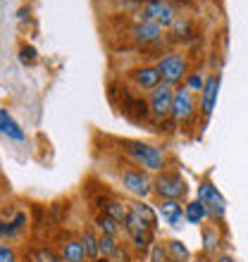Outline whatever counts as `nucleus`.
Listing matches in <instances>:
<instances>
[{"mask_svg": "<svg viewBox=\"0 0 248 262\" xmlns=\"http://www.w3.org/2000/svg\"><path fill=\"white\" fill-rule=\"evenodd\" d=\"M122 148L138 167H143L148 172H160L165 167V152L158 145L143 143V141H124Z\"/></svg>", "mask_w": 248, "mask_h": 262, "instance_id": "obj_1", "label": "nucleus"}, {"mask_svg": "<svg viewBox=\"0 0 248 262\" xmlns=\"http://www.w3.org/2000/svg\"><path fill=\"white\" fill-rule=\"evenodd\" d=\"M153 191L160 200H179L186 195V181L179 172H162L153 181Z\"/></svg>", "mask_w": 248, "mask_h": 262, "instance_id": "obj_2", "label": "nucleus"}, {"mask_svg": "<svg viewBox=\"0 0 248 262\" xmlns=\"http://www.w3.org/2000/svg\"><path fill=\"white\" fill-rule=\"evenodd\" d=\"M158 72H160L162 83H170V86L179 83L181 79L186 76V60H184V55H179V53H170V55H165L158 62Z\"/></svg>", "mask_w": 248, "mask_h": 262, "instance_id": "obj_3", "label": "nucleus"}, {"mask_svg": "<svg viewBox=\"0 0 248 262\" xmlns=\"http://www.w3.org/2000/svg\"><path fill=\"white\" fill-rule=\"evenodd\" d=\"M143 19L155 21L160 27H172L177 19V10L167 0H148L143 5Z\"/></svg>", "mask_w": 248, "mask_h": 262, "instance_id": "obj_4", "label": "nucleus"}, {"mask_svg": "<svg viewBox=\"0 0 248 262\" xmlns=\"http://www.w3.org/2000/svg\"><path fill=\"white\" fill-rule=\"evenodd\" d=\"M172 100H174V89L170 83H160L151 91V100H148V107L158 119L167 117L172 112Z\"/></svg>", "mask_w": 248, "mask_h": 262, "instance_id": "obj_5", "label": "nucleus"}, {"mask_svg": "<svg viewBox=\"0 0 248 262\" xmlns=\"http://www.w3.org/2000/svg\"><path fill=\"white\" fill-rule=\"evenodd\" d=\"M122 184H124V188H127L131 195H136V198H146V195H151V191H153V181L143 169H124Z\"/></svg>", "mask_w": 248, "mask_h": 262, "instance_id": "obj_6", "label": "nucleus"}, {"mask_svg": "<svg viewBox=\"0 0 248 262\" xmlns=\"http://www.w3.org/2000/svg\"><path fill=\"white\" fill-rule=\"evenodd\" d=\"M198 200L208 207V214H213V217H224V210H227L224 198H222V193L210 184V181H200Z\"/></svg>", "mask_w": 248, "mask_h": 262, "instance_id": "obj_7", "label": "nucleus"}, {"mask_svg": "<svg viewBox=\"0 0 248 262\" xmlns=\"http://www.w3.org/2000/svg\"><path fill=\"white\" fill-rule=\"evenodd\" d=\"M124 227H127V231H129L131 241L136 243V248L146 250L148 246H151V241H153V229L146 227L143 222L138 220L134 212H129V217H127V222H124Z\"/></svg>", "mask_w": 248, "mask_h": 262, "instance_id": "obj_8", "label": "nucleus"}, {"mask_svg": "<svg viewBox=\"0 0 248 262\" xmlns=\"http://www.w3.org/2000/svg\"><path fill=\"white\" fill-rule=\"evenodd\" d=\"M172 119L174 122H186L193 115V96L189 89L174 91V100H172Z\"/></svg>", "mask_w": 248, "mask_h": 262, "instance_id": "obj_9", "label": "nucleus"}, {"mask_svg": "<svg viewBox=\"0 0 248 262\" xmlns=\"http://www.w3.org/2000/svg\"><path fill=\"white\" fill-rule=\"evenodd\" d=\"M217 93H220V76H208L205 83H203V91H200V107H203L205 117L213 115L215 103H217Z\"/></svg>", "mask_w": 248, "mask_h": 262, "instance_id": "obj_10", "label": "nucleus"}, {"mask_svg": "<svg viewBox=\"0 0 248 262\" xmlns=\"http://www.w3.org/2000/svg\"><path fill=\"white\" fill-rule=\"evenodd\" d=\"M131 79H134V83H136L138 89H143V91H153L162 81L158 67H136L131 72Z\"/></svg>", "mask_w": 248, "mask_h": 262, "instance_id": "obj_11", "label": "nucleus"}, {"mask_svg": "<svg viewBox=\"0 0 248 262\" xmlns=\"http://www.w3.org/2000/svg\"><path fill=\"white\" fill-rule=\"evenodd\" d=\"M160 214H162V220H167V224L174 229H181V222L186 220L179 200H162V203H160Z\"/></svg>", "mask_w": 248, "mask_h": 262, "instance_id": "obj_12", "label": "nucleus"}, {"mask_svg": "<svg viewBox=\"0 0 248 262\" xmlns=\"http://www.w3.org/2000/svg\"><path fill=\"white\" fill-rule=\"evenodd\" d=\"M160 34H162V27L160 24H155V21H141V24H136L134 27V38H136L138 43H155L160 38Z\"/></svg>", "mask_w": 248, "mask_h": 262, "instance_id": "obj_13", "label": "nucleus"}, {"mask_svg": "<svg viewBox=\"0 0 248 262\" xmlns=\"http://www.w3.org/2000/svg\"><path fill=\"white\" fill-rule=\"evenodd\" d=\"M0 131H3L10 141H17V143L24 141V131L19 129V124L14 122V117L7 110H0Z\"/></svg>", "mask_w": 248, "mask_h": 262, "instance_id": "obj_14", "label": "nucleus"}, {"mask_svg": "<svg viewBox=\"0 0 248 262\" xmlns=\"http://www.w3.org/2000/svg\"><path fill=\"white\" fill-rule=\"evenodd\" d=\"M98 205H100V210H103L108 217H112L115 222H127V217H129V210H127L119 200L100 198V200H98Z\"/></svg>", "mask_w": 248, "mask_h": 262, "instance_id": "obj_15", "label": "nucleus"}, {"mask_svg": "<svg viewBox=\"0 0 248 262\" xmlns=\"http://www.w3.org/2000/svg\"><path fill=\"white\" fill-rule=\"evenodd\" d=\"M129 212H134L138 220L143 222L146 227L155 231V227H158V212H155L151 205H143V203H131V205H129Z\"/></svg>", "mask_w": 248, "mask_h": 262, "instance_id": "obj_16", "label": "nucleus"}, {"mask_svg": "<svg viewBox=\"0 0 248 262\" xmlns=\"http://www.w3.org/2000/svg\"><path fill=\"white\" fill-rule=\"evenodd\" d=\"M62 260L65 262H84L86 260V250L81 241H65L62 243Z\"/></svg>", "mask_w": 248, "mask_h": 262, "instance_id": "obj_17", "label": "nucleus"}, {"mask_svg": "<svg viewBox=\"0 0 248 262\" xmlns=\"http://www.w3.org/2000/svg\"><path fill=\"white\" fill-rule=\"evenodd\" d=\"M24 214L22 212H17L14 214V220H10V222H5L3 217H0V236H5V238H12V236H17L24 229Z\"/></svg>", "mask_w": 248, "mask_h": 262, "instance_id": "obj_18", "label": "nucleus"}, {"mask_svg": "<svg viewBox=\"0 0 248 262\" xmlns=\"http://www.w3.org/2000/svg\"><path fill=\"white\" fill-rule=\"evenodd\" d=\"M184 214H186V222H191V224H200V222L208 217V207L200 203V200H193L189 205L184 207Z\"/></svg>", "mask_w": 248, "mask_h": 262, "instance_id": "obj_19", "label": "nucleus"}, {"mask_svg": "<svg viewBox=\"0 0 248 262\" xmlns=\"http://www.w3.org/2000/svg\"><path fill=\"white\" fill-rule=\"evenodd\" d=\"M148 105L143 103V100H134V98H127V103H124V112L127 115H131L134 119H146L148 117Z\"/></svg>", "mask_w": 248, "mask_h": 262, "instance_id": "obj_20", "label": "nucleus"}, {"mask_svg": "<svg viewBox=\"0 0 248 262\" xmlns=\"http://www.w3.org/2000/svg\"><path fill=\"white\" fill-rule=\"evenodd\" d=\"M81 243H84V250H86V257H91V260H96L98 253H100V248H98V238L91 231H86V234L81 236Z\"/></svg>", "mask_w": 248, "mask_h": 262, "instance_id": "obj_21", "label": "nucleus"}, {"mask_svg": "<svg viewBox=\"0 0 248 262\" xmlns=\"http://www.w3.org/2000/svg\"><path fill=\"white\" fill-rule=\"evenodd\" d=\"M98 248H100V253H103L105 257H110V255H115L117 253V241H115V236H108V234H103L100 238H98Z\"/></svg>", "mask_w": 248, "mask_h": 262, "instance_id": "obj_22", "label": "nucleus"}, {"mask_svg": "<svg viewBox=\"0 0 248 262\" xmlns=\"http://www.w3.org/2000/svg\"><path fill=\"white\" fill-rule=\"evenodd\" d=\"M96 224L100 227V231H103V234H108V236L117 234V222L112 220V217H108V214H98Z\"/></svg>", "mask_w": 248, "mask_h": 262, "instance_id": "obj_23", "label": "nucleus"}, {"mask_svg": "<svg viewBox=\"0 0 248 262\" xmlns=\"http://www.w3.org/2000/svg\"><path fill=\"white\" fill-rule=\"evenodd\" d=\"M217 243H220L217 231H215V229H205V234H203V248H205V253H215Z\"/></svg>", "mask_w": 248, "mask_h": 262, "instance_id": "obj_24", "label": "nucleus"}, {"mask_svg": "<svg viewBox=\"0 0 248 262\" xmlns=\"http://www.w3.org/2000/svg\"><path fill=\"white\" fill-rule=\"evenodd\" d=\"M167 248L172 250L174 260H186V257H189V248H186L181 241H167Z\"/></svg>", "mask_w": 248, "mask_h": 262, "instance_id": "obj_25", "label": "nucleus"}, {"mask_svg": "<svg viewBox=\"0 0 248 262\" xmlns=\"http://www.w3.org/2000/svg\"><path fill=\"white\" fill-rule=\"evenodd\" d=\"M34 262H62V260L55 255V253H53V250L38 248V250H34Z\"/></svg>", "mask_w": 248, "mask_h": 262, "instance_id": "obj_26", "label": "nucleus"}, {"mask_svg": "<svg viewBox=\"0 0 248 262\" xmlns=\"http://www.w3.org/2000/svg\"><path fill=\"white\" fill-rule=\"evenodd\" d=\"M0 262H17V255L10 246H0Z\"/></svg>", "mask_w": 248, "mask_h": 262, "instance_id": "obj_27", "label": "nucleus"}, {"mask_svg": "<svg viewBox=\"0 0 248 262\" xmlns=\"http://www.w3.org/2000/svg\"><path fill=\"white\" fill-rule=\"evenodd\" d=\"M34 60H36V50L31 46H24L22 48V62L27 64V62H34Z\"/></svg>", "mask_w": 248, "mask_h": 262, "instance_id": "obj_28", "label": "nucleus"}, {"mask_svg": "<svg viewBox=\"0 0 248 262\" xmlns=\"http://www.w3.org/2000/svg\"><path fill=\"white\" fill-rule=\"evenodd\" d=\"M153 262H167V253L162 246H153Z\"/></svg>", "mask_w": 248, "mask_h": 262, "instance_id": "obj_29", "label": "nucleus"}, {"mask_svg": "<svg viewBox=\"0 0 248 262\" xmlns=\"http://www.w3.org/2000/svg\"><path fill=\"white\" fill-rule=\"evenodd\" d=\"M203 79H200L198 74H193L191 79H189V91H203Z\"/></svg>", "mask_w": 248, "mask_h": 262, "instance_id": "obj_30", "label": "nucleus"}, {"mask_svg": "<svg viewBox=\"0 0 248 262\" xmlns=\"http://www.w3.org/2000/svg\"><path fill=\"white\" fill-rule=\"evenodd\" d=\"M217 262H234V260H232L229 255H220V257H217Z\"/></svg>", "mask_w": 248, "mask_h": 262, "instance_id": "obj_31", "label": "nucleus"}, {"mask_svg": "<svg viewBox=\"0 0 248 262\" xmlns=\"http://www.w3.org/2000/svg\"><path fill=\"white\" fill-rule=\"evenodd\" d=\"M93 262H110V257H96Z\"/></svg>", "mask_w": 248, "mask_h": 262, "instance_id": "obj_32", "label": "nucleus"}, {"mask_svg": "<svg viewBox=\"0 0 248 262\" xmlns=\"http://www.w3.org/2000/svg\"><path fill=\"white\" fill-rule=\"evenodd\" d=\"M193 262H205V260H200V257H198V260H193Z\"/></svg>", "mask_w": 248, "mask_h": 262, "instance_id": "obj_33", "label": "nucleus"}, {"mask_svg": "<svg viewBox=\"0 0 248 262\" xmlns=\"http://www.w3.org/2000/svg\"><path fill=\"white\" fill-rule=\"evenodd\" d=\"M170 262H181V260H170Z\"/></svg>", "mask_w": 248, "mask_h": 262, "instance_id": "obj_34", "label": "nucleus"}]
</instances>
